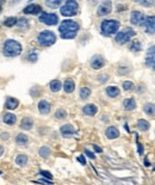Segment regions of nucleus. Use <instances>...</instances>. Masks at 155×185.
<instances>
[{
  "label": "nucleus",
  "instance_id": "4c0bfd02",
  "mask_svg": "<svg viewBox=\"0 0 155 185\" xmlns=\"http://www.w3.org/2000/svg\"><path fill=\"white\" fill-rule=\"evenodd\" d=\"M39 173H41L42 176H44L46 178H49V179H51V177H53V176H51V173H50V172H48V171H41Z\"/></svg>",
  "mask_w": 155,
  "mask_h": 185
},
{
  "label": "nucleus",
  "instance_id": "6ab92c4d",
  "mask_svg": "<svg viewBox=\"0 0 155 185\" xmlns=\"http://www.w3.org/2000/svg\"><path fill=\"white\" fill-rule=\"evenodd\" d=\"M124 108H125V110H128V111L134 110V109L136 108V102H135V99L126 98V99L124 100Z\"/></svg>",
  "mask_w": 155,
  "mask_h": 185
},
{
  "label": "nucleus",
  "instance_id": "0eeeda50",
  "mask_svg": "<svg viewBox=\"0 0 155 185\" xmlns=\"http://www.w3.org/2000/svg\"><path fill=\"white\" fill-rule=\"evenodd\" d=\"M39 22L46 25H55L59 22V18L55 13H42L39 16Z\"/></svg>",
  "mask_w": 155,
  "mask_h": 185
},
{
  "label": "nucleus",
  "instance_id": "f704fd0d",
  "mask_svg": "<svg viewBox=\"0 0 155 185\" xmlns=\"http://www.w3.org/2000/svg\"><path fill=\"white\" fill-rule=\"evenodd\" d=\"M153 2H154V0H137V4L142 5V6H144V7H149V6H152V5H153Z\"/></svg>",
  "mask_w": 155,
  "mask_h": 185
},
{
  "label": "nucleus",
  "instance_id": "c85d7f7f",
  "mask_svg": "<svg viewBox=\"0 0 155 185\" xmlns=\"http://www.w3.org/2000/svg\"><path fill=\"white\" fill-rule=\"evenodd\" d=\"M17 143L18 145H26L28 143V136L26 135H24V134H19L18 136H17Z\"/></svg>",
  "mask_w": 155,
  "mask_h": 185
},
{
  "label": "nucleus",
  "instance_id": "473e14b6",
  "mask_svg": "<svg viewBox=\"0 0 155 185\" xmlns=\"http://www.w3.org/2000/svg\"><path fill=\"white\" fill-rule=\"evenodd\" d=\"M17 22H18V20H17V18H16V17H10V18H7V19H6V20H5V25H6V26H8V28H10V26H13V25H16V24H17Z\"/></svg>",
  "mask_w": 155,
  "mask_h": 185
},
{
  "label": "nucleus",
  "instance_id": "8fccbe9b",
  "mask_svg": "<svg viewBox=\"0 0 155 185\" xmlns=\"http://www.w3.org/2000/svg\"><path fill=\"white\" fill-rule=\"evenodd\" d=\"M0 174H1V171H0Z\"/></svg>",
  "mask_w": 155,
  "mask_h": 185
},
{
  "label": "nucleus",
  "instance_id": "72a5a7b5",
  "mask_svg": "<svg viewBox=\"0 0 155 185\" xmlns=\"http://www.w3.org/2000/svg\"><path fill=\"white\" fill-rule=\"evenodd\" d=\"M49 154H50V149H49V147H42V148L39 149V155H41V156L48 158Z\"/></svg>",
  "mask_w": 155,
  "mask_h": 185
},
{
  "label": "nucleus",
  "instance_id": "ddd939ff",
  "mask_svg": "<svg viewBox=\"0 0 155 185\" xmlns=\"http://www.w3.org/2000/svg\"><path fill=\"white\" fill-rule=\"evenodd\" d=\"M104 59L99 56V55H95V56H93L92 61H91V66H92L94 70H99L103 66H104Z\"/></svg>",
  "mask_w": 155,
  "mask_h": 185
},
{
  "label": "nucleus",
  "instance_id": "de8ad7c7",
  "mask_svg": "<svg viewBox=\"0 0 155 185\" xmlns=\"http://www.w3.org/2000/svg\"><path fill=\"white\" fill-rule=\"evenodd\" d=\"M1 136H2V139H7V134H2V135H1Z\"/></svg>",
  "mask_w": 155,
  "mask_h": 185
},
{
  "label": "nucleus",
  "instance_id": "ea45409f",
  "mask_svg": "<svg viewBox=\"0 0 155 185\" xmlns=\"http://www.w3.org/2000/svg\"><path fill=\"white\" fill-rule=\"evenodd\" d=\"M85 153H86V155H87V156H90L91 159H94V158H95V156H94V154H93L92 152H90L88 149H86V151H85Z\"/></svg>",
  "mask_w": 155,
  "mask_h": 185
},
{
  "label": "nucleus",
  "instance_id": "f03ea898",
  "mask_svg": "<svg viewBox=\"0 0 155 185\" xmlns=\"http://www.w3.org/2000/svg\"><path fill=\"white\" fill-rule=\"evenodd\" d=\"M22 52V46L17 42V41H13V39H8L5 42L4 44V54L6 56H17V55L20 54Z\"/></svg>",
  "mask_w": 155,
  "mask_h": 185
},
{
  "label": "nucleus",
  "instance_id": "9b49d317",
  "mask_svg": "<svg viewBox=\"0 0 155 185\" xmlns=\"http://www.w3.org/2000/svg\"><path fill=\"white\" fill-rule=\"evenodd\" d=\"M144 25H146V30H147L148 34H154L155 32V16H150V17L146 18Z\"/></svg>",
  "mask_w": 155,
  "mask_h": 185
},
{
  "label": "nucleus",
  "instance_id": "b1692460",
  "mask_svg": "<svg viewBox=\"0 0 155 185\" xmlns=\"http://www.w3.org/2000/svg\"><path fill=\"white\" fill-rule=\"evenodd\" d=\"M62 1H63V0H46V6H48V7L56 8V7H59V6L61 5Z\"/></svg>",
  "mask_w": 155,
  "mask_h": 185
},
{
  "label": "nucleus",
  "instance_id": "7ed1b4c3",
  "mask_svg": "<svg viewBox=\"0 0 155 185\" xmlns=\"http://www.w3.org/2000/svg\"><path fill=\"white\" fill-rule=\"evenodd\" d=\"M38 43L42 47H49L53 46L55 42H56V36L54 35V32L51 31H42L38 35Z\"/></svg>",
  "mask_w": 155,
  "mask_h": 185
},
{
  "label": "nucleus",
  "instance_id": "393cba45",
  "mask_svg": "<svg viewBox=\"0 0 155 185\" xmlns=\"http://www.w3.org/2000/svg\"><path fill=\"white\" fill-rule=\"evenodd\" d=\"M143 110H144V112L149 116H154L155 115V106L153 105V104H150V103L146 104V105H144V108H143Z\"/></svg>",
  "mask_w": 155,
  "mask_h": 185
},
{
  "label": "nucleus",
  "instance_id": "2eb2a0df",
  "mask_svg": "<svg viewBox=\"0 0 155 185\" xmlns=\"http://www.w3.org/2000/svg\"><path fill=\"white\" fill-rule=\"evenodd\" d=\"M38 109H39V112L42 115H46L50 111V104L48 102H46V100H41L38 103Z\"/></svg>",
  "mask_w": 155,
  "mask_h": 185
},
{
  "label": "nucleus",
  "instance_id": "4468645a",
  "mask_svg": "<svg viewBox=\"0 0 155 185\" xmlns=\"http://www.w3.org/2000/svg\"><path fill=\"white\" fill-rule=\"evenodd\" d=\"M61 134L64 138H69L74 134V128L70 124H64L61 127Z\"/></svg>",
  "mask_w": 155,
  "mask_h": 185
},
{
  "label": "nucleus",
  "instance_id": "5701e85b",
  "mask_svg": "<svg viewBox=\"0 0 155 185\" xmlns=\"http://www.w3.org/2000/svg\"><path fill=\"white\" fill-rule=\"evenodd\" d=\"M106 93H108V97L115 98V97H117L119 94V90H118V87H116V86H110V87L106 88Z\"/></svg>",
  "mask_w": 155,
  "mask_h": 185
},
{
  "label": "nucleus",
  "instance_id": "6e6552de",
  "mask_svg": "<svg viewBox=\"0 0 155 185\" xmlns=\"http://www.w3.org/2000/svg\"><path fill=\"white\" fill-rule=\"evenodd\" d=\"M146 65L148 67L155 70V46H152L147 52L146 55Z\"/></svg>",
  "mask_w": 155,
  "mask_h": 185
},
{
  "label": "nucleus",
  "instance_id": "a211bd4d",
  "mask_svg": "<svg viewBox=\"0 0 155 185\" xmlns=\"http://www.w3.org/2000/svg\"><path fill=\"white\" fill-rule=\"evenodd\" d=\"M32 125H33V122H32V120L29 118V117L23 118L22 122H20V127H22V129H24V130H30L31 128H32Z\"/></svg>",
  "mask_w": 155,
  "mask_h": 185
},
{
  "label": "nucleus",
  "instance_id": "cd10ccee",
  "mask_svg": "<svg viewBox=\"0 0 155 185\" xmlns=\"http://www.w3.org/2000/svg\"><path fill=\"white\" fill-rule=\"evenodd\" d=\"M50 88H51V91H54V92L60 91V90H61V83H60L59 80H53V81L50 83Z\"/></svg>",
  "mask_w": 155,
  "mask_h": 185
},
{
  "label": "nucleus",
  "instance_id": "aec40b11",
  "mask_svg": "<svg viewBox=\"0 0 155 185\" xmlns=\"http://www.w3.org/2000/svg\"><path fill=\"white\" fill-rule=\"evenodd\" d=\"M2 121L5 122L6 124H10V125H12V124L16 123V121H17V117H16L13 114H5L4 117H2Z\"/></svg>",
  "mask_w": 155,
  "mask_h": 185
},
{
  "label": "nucleus",
  "instance_id": "a19ab883",
  "mask_svg": "<svg viewBox=\"0 0 155 185\" xmlns=\"http://www.w3.org/2000/svg\"><path fill=\"white\" fill-rule=\"evenodd\" d=\"M78 160H79V161L81 162V164H82V165H85V164H86L85 158H84V156H82V155H80V156H78Z\"/></svg>",
  "mask_w": 155,
  "mask_h": 185
},
{
  "label": "nucleus",
  "instance_id": "2f4dec72",
  "mask_svg": "<svg viewBox=\"0 0 155 185\" xmlns=\"http://www.w3.org/2000/svg\"><path fill=\"white\" fill-rule=\"evenodd\" d=\"M55 117L59 118V120H63V118L67 117V112H66L63 109H59V110L56 111V114H55Z\"/></svg>",
  "mask_w": 155,
  "mask_h": 185
},
{
  "label": "nucleus",
  "instance_id": "09e8293b",
  "mask_svg": "<svg viewBox=\"0 0 155 185\" xmlns=\"http://www.w3.org/2000/svg\"><path fill=\"white\" fill-rule=\"evenodd\" d=\"M1 10H2V7H0V12H1Z\"/></svg>",
  "mask_w": 155,
  "mask_h": 185
},
{
  "label": "nucleus",
  "instance_id": "a18cd8bd",
  "mask_svg": "<svg viewBox=\"0 0 155 185\" xmlns=\"http://www.w3.org/2000/svg\"><path fill=\"white\" fill-rule=\"evenodd\" d=\"M2 153H4V147H2V146H0V156L2 155Z\"/></svg>",
  "mask_w": 155,
  "mask_h": 185
},
{
  "label": "nucleus",
  "instance_id": "c03bdc74",
  "mask_svg": "<svg viewBox=\"0 0 155 185\" xmlns=\"http://www.w3.org/2000/svg\"><path fill=\"white\" fill-rule=\"evenodd\" d=\"M38 183H48V184H50L51 182H49V180H46V179H42V180H38Z\"/></svg>",
  "mask_w": 155,
  "mask_h": 185
},
{
  "label": "nucleus",
  "instance_id": "58836bf2",
  "mask_svg": "<svg viewBox=\"0 0 155 185\" xmlns=\"http://www.w3.org/2000/svg\"><path fill=\"white\" fill-rule=\"evenodd\" d=\"M29 60L32 62L36 61V60H37V55H36V53H31V54L29 55Z\"/></svg>",
  "mask_w": 155,
  "mask_h": 185
},
{
  "label": "nucleus",
  "instance_id": "f8f14e48",
  "mask_svg": "<svg viewBox=\"0 0 155 185\" xmlns=\"http://www.w3.org/2000/svg\"><path fill=\"white\" fill-rule=\"evenodd\" d=\"M41 12H42V7L36 4H31L24 8V13H26V15H38Z\"/></svg>",
  "mask_w": 155,
  "mask_h": 185
},
{
  "label": "nucleus",
  "instance_id": "20e7f679",
  "mask_svg": "<svg viewBox=\"0 0 155 185\" xmlns=\"http://www.w3.org/2000/svg\"><path fill=\"white\" fill-rule=\"evenodd\" d=\"M118 28H119V23L115 20V19H110V20H104L103 23H101V32H103V35H105V36H110V35H112V34H115L117 30H118Z\"/></svg>",
  "mask_w": 155,
  "mask_h": 185
},
{
  "label": "nucleus",
  "instance_id": "412c9836",
  "mask_svg": "<svg viewBox=\"0 0 155 185\" xmlns=\"http://www.w3.org/2000/svg\"><path fill=\"white\" fill-rule=\"evenodd\" d=\"M74 87H75V84H74V81L70 80V79L66 80L64 84H63V88H64V91L67 93L73 92V91H74Z\"/></svg>",
  "mask_w": 155,
  "mask_h": 185
},
{
  "label": "nucleus",
  "instance_id": "dca6fc26",
  "mask_svg": "<svg viewBox=\"0 0 155 185\" xmlns=\"http://www.w3.org/2000/svg\"><path fill=\"white\" fill-rule=\"evenodd\" d=\"M105 134H106V136L108 139H117L119 136V131H118L116 127H108L106 131H105Z\"/></svg>",
  "mask_w": 155,
  "mask_h": 185
},
{
  "label": "nucleus",
  "instance_id": "a878e982",
  "mask_svg": "<svg viewBox=\"0 0 155 185\" xmlns=\"http://www.w3.org/2000/svg\"><path fill=\"white\" fill-rule=\"evenodd\" d=\"M137 127L142 131H147L149 129V122H147L146 120H140L137 121Z\"/></svg>",
  "mask_w": 155,
  "mask_h": 185
},
{
  "label": "nucleus",
  "instance_id": "bb28decb",
  "mask_svg": "<svg viewBox=\"0 0 155 185\" xmlns=\"http://www.w3.org/2000/svg\"><path fill=\"white\" fill-rule=\"evenodd\" d=\"M16 162L19 166H25L26 162H28V156L26 155H18L17 159H16Z\"/></svg>",
  "mask_w": 155,
  "mask_h": 185
},
{
  "label": "nucleus",
  "instance_id": "49530a36",
  "mask_svg": "<svg viewBox=\"0 0 155 185\" xmlns=\"http://www.w3.org/2000/svg\"><path fill=\"white\" fill-rule=\"evenodd\" d=\"M2 4H5V0H0V7H2Z\"/></svg>",
  "mask_w": 155,
  "mask_h": 185
},
{
  "label": "nucleus",
  "instance_id": "f3484780",
  "mask_svg": "<svg viewBox=\"0 0 155 185\" xmlns=\"http://www.w3.org/2000/svg\"><path fill=\"white\" fill-rule=\"evenodd\" d=\"M82 111H84V114H86V115H88V116H94L95 114H97L98 109H97V106H95V105H93V104H88V105H86V106H84V109H82Z\"/></svg>",
  "mask_w": 155,
  "mask_h": 185
},
{
  "label": "nucleus",
  "instance_id": "423d86ee",
  "mask_svg": "<svg viewBox=\"0 0 155 185\" xmlns=\"http://www.w3.org/2000/svg\"><path fill=\"white\" fill-rule=\"evenodd\" d=\"M135 31L130 29V28H126L122 30L121 32H118L116 35V42L119 44H125L126 42H129V39L131 38L132 36H135Z\"/></svg>",
  "mask_w": 155,
  "mask_h": 185
},
{
  "label": "nucleus",
  "instance_id": "9d476101",
  "mask_svg": "<svg viewBox=\"0 0 155 185\" xmlns=\"http://www.w3.org/2000/svg\"><path fill=\"white\" fill-rule=\"evenodd\" d=\"M111 10H112V5H111V1H104L103 4H101L100 6L98 7V12H97V15L98 16H106L108 15L110 12H111Z\"/></svg>",
  "mask_w": 155,
  "mask_h": 185
},
{
  "label": "nucleus",
  "instance_id": "4be33fe9",
  "mask_svg": "<svg viewBox=\"0 0 155 185\" xmlns=\"http://www.w3.org/2000/svg\"><path fill=\"white\" fill-rule=\"evenodd\" d=\"M18 100L16 99V98H8L7 100H6V109H8V110H15V109H17V106H18Z\"/></svg>",
  "mask_w": 155,
  "mask_h": 185
},
{
  "label": "nucleus",
  "instance_id": "79ce46f5",
  "mask_svg": "<svg viewBox=\"0 0 155 185\" xmlns=\"http://www.w3.org/2000/svg\"><path fill=\"white\" fill-rule=\"evenodd\" d=\"M93 148H94V151H95V152H98V153H100L101 151H103V149H101L100 147L95 146V145H94V146H93Z\"/></svg>",
  "mask_w": 155,
  "mask_h": 185
},
{
  "label": "nucleus",
  "instance_id": "e433bc0d",
  "mask_svg": "<svg viewBox=\"0 0 155 185\" xmlns=\"http://www.w3.org/2000/svg\"><path fill=\"white\" fill-rule=\"evenodd\" d=\"M17 24H18V25H19L20 28H22V26H25V28H28V20H26V19H24V18H22V19L19 20V23H17Z\"/></svg>",
  "mask_w": 155,
  "mask_h": 185
},
{
  "label": "nucleus",
  "instance_id": "c756f323",
  "mask_svg": "<svg viewBox=\"0 0 155 185\" xmlns=\"http://www.w3.org/2000/svg\"><path fill=\"white\" fill-rule=\"evenodd\" d=\"M141 48H142V44H141V42L140 41H134L131 43V46H130V50L131 52H140L141 50Z\"/></svg>",
  "mask_w": 155,
  "mask_h": 185
},
{
  "label": "nucleus",
  "instance_id": "39448f33",
  "mask_svg": "<svg viewBox=\"0 0 155 185\" xmlns=\"http://www.w3.org/2000/svg\"><path fill=\"white\" fill-rule=\"evenodd\" d=\"M79 5L75 0H67V2L61 7V15L66 17H72L78 13Z\"/></svg>",
  "mask_w": 155,
  "mask_h": 185
},
{
  "label": "nucleus",
  "instance_id": "7c9ffc66",
  "mask_svg": "<svg viewBox=\"0 0 155 185\" xmlns=\"http://www.w3.org/2000/svg\"><path fill=\"white\" fill-rule=\"evenodd\" d=\"M90 94H91V90H90L88 87H82V88L80 90V97H81L82 99L88 98V97H90Z\"/></svg>",
  "mask_w": 155,
  "mask_h": 185
},
{
  "label": "nucleus",
  "instance_id": "f257e3e1",
  "mask_svg": "<svg viewBox=\"0 0 155 185\" xmlns=\"http://www.w3.org/2000/svg\"><path fill=\"white\" fill-rule=\"evenodd\" d=\"M79 30V24L74 20H63L61 25L59 26V31L62 38L70 39L77 36Z\"/></svg>",
  "mask_w": 155,
  "mask_h": 185
},
{
  "label": "nucleus",
  "instance_id": "37998d69",
  "mask_svg": "<svg viewBox=\"0 0 155 185\" xmlns=\"http://www.w3.org/2000/svg\"><path fill=\"white\" fill-rule=\"evenodd\" d=\"M137 146H139V153L140 154H143V147H142V145H137Z\"/></svg>",
  "mask_w": 155,
  "mask_h": 185
},
{
  "label": "nucleus",
  "instance_id": "1a4fd4ad",
  "mask_svg": "<svg viewBox=\"0 0 155 185\" xmlns=\"http://www.w3.org/2000/svg\"><path fill=\"white\" fill-rule=\"evenodd\" d=\"M130 20L134 25H142L146 22V17L143 16V13H141L139 11H134L130 16Z\"/></svg>",
  "mask_w": 155,
  "mask_h": 185
},
{
  "label": "nucleus",
  "instance_id": "c9c22d12",
  "mask_svg": "<svg viewBox=\"0 0 155 185\" xmlns=\"http://www.w3.org/2000/svg\"><path fill=\"white\" fill-rule=\"evenodd\" d=\"M123 88L125 91H130L134 88V84H132L131 81H124L123 83Z\"/></svg>",
  "mask_w": 155,
  "mask_h": 185
}]
</instances>
